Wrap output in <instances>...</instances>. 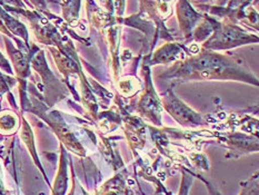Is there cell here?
<instances>
[]
</instances>
